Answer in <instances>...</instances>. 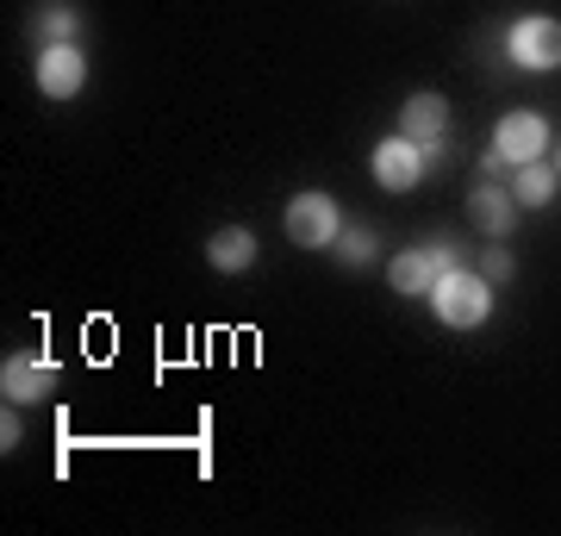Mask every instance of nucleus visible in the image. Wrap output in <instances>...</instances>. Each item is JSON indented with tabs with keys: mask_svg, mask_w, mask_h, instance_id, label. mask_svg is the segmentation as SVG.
<instances>
[{
	"mask_svg": "<svg viewBox=\"0 0 561 536\" xmlns=\"http://www.w3.org/2000/svg\"><path fill=\"white\" fill-rule=\"evenodd\" d=\"M81 81H88V57L76 44H44L38 50V88L44 100H76Z\"/></svg>",
	"mask_w": 561,
	"mask_h": 536,
	"instance_id": "nucleus-6",
	"label": "nucleus"
},
{
	"mask_svg": "<svg viewBox=\"0 0 561 536\" xmlns=\"http://www.w3.org/2000/svg\"><path fill=\"white\" fill-rule=\"evenodd\" d=\"M505 169H512V162H505V157H500V150H486V157H481V175H486V181H500V175H505Z\"/></svg>",
	"mask_w": 561,
	"mask_h": 536,
	"instance_id": "nucleus-16",
	"label": "nucleus"
},
{
	"mask_svg": "<svg viewBox=\"0 0 561 536\" xmlns=\"http://www.w3.org/2000/svg\"><path fill=\"white\" fill-rule=\"evenodd\" d=\"M481 275H486V281H512V275H518V256H512V250H486V256H481Z\"/></svg>",
	"mask_w": 561,
	"mask_h": 536,
	"instance_id": "nucleus-15",
	"label": "nucleus"
},
{
	"mask_svg": "<svg viewBox=\"0 0 561 536\" xmlns=\"http://www.w3.org/2000/svg\"><path fill=\"white\" fill-rule=\"evenodd\" d=\"M337 256L350 262V269H368V256H375V231H368V225H350V231H337Z\"/></svg>",
	"mask_w": 561,
	"mask_h": 536,
	"instance_id": "nucleus-14",
	"label": "nucleus"
},
{
	"mask_svg": "<svg viewBox=\"0 0 561 536\" xmlns=\"http://www.w3.org/2000/svg\"><path fill=\"white\" fill-rule=\"evenodd\" d=\"M468 219L481 225L486 238H512V225H518V194L500 187V181H481V187L468 194Z\"/></svg>",
	"mask_w": 561,
	"mask_h": 536,
	"instance_id": "nucleus-8",
	"label": "nucleus"
},
{
	"mask_svg": "<svg viewBox=\"0 0 561 536\" xmlns=\"http://www.w3.org/2000/svg\"><path fill=\"white\" fill-rule=\"evenodd\" d=\"M556 181L561 169H549V162H518V175H512V194H518V206H549L556 199Z\"/></svg>",
	"mask_w": 561,
	"mask_h": 536,
	"instance_id": "nucleus-12",
	"label": "nucleus"
},
{
	"mask_svg": "<svg viewBox=\"0 0 561 536\" xmlns=\"http://www.w3.org/2000/svg\"><path fill=\"white\" fill-rule=\"evenodd\" d=\"M32 38H38V44H76V7L44 0L38 13H32Z\"/></svg>",
	"mask_w": 561,
	"mask_h": 536,
	"instance_id": "nucleus-13",
	"label": "nucleus"
},
{
	"mask_svg": "<svg viewBox=\"0 0 561 536\" xmlns=\"http://www.w3.org/2000/svg\"><path fill=\"white\" fill-rule=\"evenodd\" d=\"M287 238L300 243V250H324V243H337V199L331 194H294L287 199Z\"/></svg>",
	"mask_w": 561,
	"mask_h": 536,
	"instance_id": "nucleus-3",
	"label": "nucleus"
},
{
	"mask_svg": "<svg viewBox=\"0 0 561 536\" xmlns=\"http://www.w3.org/2000/svg\"><path fill=\"white\" fill-rule=\"evenodd\" d=\"M493 150H500L505 162H537L542 150H549V125H542L537 113H512V119H500V132H493Z\"/></svg>",
	"mask_w": 561,
	"mask_h": 536,
	"instance_id": "nucleus-9",
	"label": "nucleus"
},
{
	"mask_svg": "<svg viewBox=\"0 0 561 536\" xmlns=\"http://www.w3.org/2000/svg\"><path fill=\"white\" fill-rule=\"evenodd\" d=\"M443 269H456V250L437 238V243H424V250H400L393 269H387V281H393V294L419 299V294H431V281H437Z\"/></svg>",
	"mask_w": 561,
	"mask_h": 536,
	"instance_id": "nucleus-5",
	"label": "nucleus"
},
{
	"mask_svg": "<svg viewBox=\"0 0 561 536\" xmlns=\"http://www.w3.org/2000/svg\"><path fill=\"white\" fill-rule=\"evenodd\" d=\"M206 256H213V269H219V275H243V269L256 262V238H250L243 225H225V231H213Z\"/></svg>",
	"mask_w": 561,
	"mask_h": 536,
	"instance_id": "nucleus-11",
	"label": "nucleus"
},
{
	"mask_svg": "<svg viewBox=\"0 0 561 536\" xmlns=\"http://www.w3.org/2000/svg\"><path fill=\"white\" fill-rule=\"evenodd\" d=\"M400 132L412 144H437L443 132H449V100L443 94H412L400 106Z\"/></svg>",
	"mask_w": 561,
	"mask_h": 536,
	"instance_id": "nucleus-10",
	"label": "nucleus"
},
{
	"mask_svg": "<svg viewBox=\"0 0 561 536\" xmlns=\"http://www.w3.org/2000/svg\"><path fill=\"white\" fill-rule=\"evenodd\" d=\"M0 443H7V449L20 443V418H13V406H7V418H0Z\"/></svg>",
	"mask_w": 561,
	"mask_h": 536,
	"instance_id": "nucleus-17",
	"label": "nucleus"
},
{
	"mask_svg": "<svg viewBox=\"0 0 561 536\" xmlns=\"http://www.w3.org/2000/svg\"><path fill=\"white\" fill-rule=\"evenodd\" d=\"M424 169H431V162H424V144H412L405 132H400V138H387L381 150H375V181H381L387 194H405V187H419Z\"/></svg>",
	"mask_w": 561,
	"mask_h": 536,
	"instance_id": "nucleus-7",
	"label": "nucleus"
},
{
	"mask_svg": "<svg viewBox=\"0 0 561 536\" xmlns=\"http://www.w3.org/2000/svg\"><path fill=\"white\" fill-rule=\"evenodd\" d=\"M505 50H512V62L518 69H530V76H549V69H561V20H518L512 32H505Z\"/></svg>",
	"mask_w": 561,
	"mask_h": 536,
	"instance_id": "nucleus-2",
	"label": "nucleus"
},
{
	"mask_svg": "<svg viewBox=\"0 0 561 536\" xmlns=\"http://www.w3.org/2000/svg\"><path fill=\"white\" fill-rule=\"evenodd\" d=\"M431 306H437V318L449 331H474V324H486V312H493V281H486L481 269H443V275L431 281Z\"/></svg>",
	"mask_w": 561,
	"mask_h": 536,
	"instance_id": "nucleus-1",
	"label": "nucleus"
},
{
	"mask_svg": "<svg viewBox=\"0 0 561 536\" xmlns=\"http://www.w3.org/2000/svg\"><path fill=\"white\" fill-rule=\"evenodd\" d=\"M57 387H62V368L50 356H7V368H0L7 406H38V399H50Z\"/></svg>",
	"mask_w": 561,
	"mask_h": 536,
	"instance_id": "nucleus-4",
	"label": "nucleus"
}]
</instances>
